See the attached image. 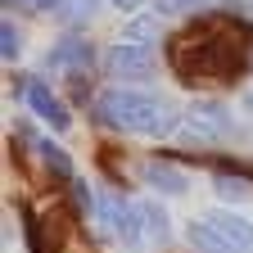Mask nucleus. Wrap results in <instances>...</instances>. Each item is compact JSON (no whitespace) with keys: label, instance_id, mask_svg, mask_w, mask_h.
Returning a JSON list of instances; mask_svg holds the SVG:
<instances>
[{"label":"nucleus","instance_id":"5","mask_svg":"<svg viewBox=\"0 0 253 253\" xmlns=\"http://www.w3.org/2000/svg\"><path fill=\"white\" fill-rule=\"evenodd\" d=\"M104 73L118 86H140L158 73V54L154 45H140V41H113L104 50Z\"/></svg>","mask_w":253,"mask_h":253},{"label":"nucleus","instance_id":"11","mask_svg":"<svg viewBox=\"0 0 253 253\" xmlns=\"http://www.w3.org/2000/svg\"><path fill=\"white\" fill-rule=\"evenodd\" d=\"M154 37H163V14H149V9H140V14H126V27H122V41H140V45H154Z\"/></svg>","mask_w":253,"mask_h":253},{"label":"nucleus","instance_id":"1","mask_svg":"<svg viewBox=\"0 0 253 253\" xmlns=\"http://www.w3.org/2000/svg\"><path fill=\"white\" fill-rule=\"evenodd\" d=\"M172 63H176L181 82H231V77L244 73L249 50L231 27L199 23L172 45Z\"/></svg>","mask_w":253,"mask_h":253},{"label":"nucleus","instance_id":"9","mask_svg":"<svg viewBox=\"0 0 253 253\" xmlns=\"http://www.w3.org/2000/svg\"><path fill=\"white\" fill-rule=\"evenodd\" d=\"M136 244H149V249L172 244V217L158 204H149V199L136 204Z\"/></svg>","mask_w":253,"mask_h":253},{"label":"nucleus","instance_id":"10","mask_svg":"<svg viewBox=\"0 0 253 253\" xmlns=\"http://www.w3.org/2000/svg\"><path fill=\"white\" fill-rule=\"evenodd\" d=\"M140 176H145L149 190H158V195H185V190H190V176H185L176 163H163V158L140 163Z\"/></svg>","mask_w":253,"mask_h":253},{"label":"nucleus","instance_id":"2","mask_svg":"<svg viewBox=\"0 0 253 253\" xmlns=\"http://www.w3.org/2000/svg\"><path fill=\"white\" fill-rule=\"evenodd\" d=\"M95 118L104 126H113V131H122V136H145V140L172 136L176 122H181L172 100H163V95H154L145 86H109V90H100Z\"/></svg>","mask_w":253,"mask_h":253},{"label":"nucleus","instance_id":"8","mask_svg":"<svg viewBox=\"0 0 253 253\" xmlns=\"http://www.w3.org/2000/svg\"><path fill=\"white\" fill-rule=\"evenodd\" d=\"M95 221H100V231L118 244H136V204L122 199V195H100V204H95Z\"/></svg>","mask_w":253,"mask_h":253},{"label":"nucleus","instance_id":"6","mask_svg":"<svg viewBox=\"0 0 253 253\" xmlns=\"http://www.w3.org/2000/svg\"><path fill=\"white\" fill-rule=\"evenodd\" d=\"M18 100H23V109H27L32 118H41L45 126H54V131H68V126H73L68 104H63L59 95L50 90V82H45L41 73H32V77L18 82Z\"/></svg>","mask_w":253,"mask_h":253},{"label":"nucleus","instance_id":"15","mask_svg":"<svg viewBox=\"0 0 253 253\" xmlns=\"http://www.w3.org/2000/svg\"><path fill=\"white\" fill-rule=\"evenodd\" d=\"M0 54H5V63H14L23 54V32L14 18H5V27H0Z\"/></svg>","mask_w":253,"mask_h":253},{"label":"nucleus","instance_id":"14","mask_svg":"<svg viewBox=\"0 0 253 253\" xmlns=\"http://www.w3.org/2000/svg\"><path fill=\"white\" fill-rule=\"evenodd\" d=\"M208 5H221V0H158V14L163 18H195V14H204Z\"/></svg>","mask_w":253,"mask_h":253},{"label":"nucleus","instance_id":"4","mask_svg":"<svg viewBox=\"0 0 253 253\" xmlns=\"http://www.w3.org/2000/svg\"><path fill=\"white\" fill-rule=\"evenodd\" d=\"M231 109L221 104V100H199V104H190L185 113H181V122H176V145H185V149H212V145H221L231 136Z\"/></svg>","mask_w":253,"mask_h":253},{"label":"nucleus","instance_id":"16","mask_svg":"<svg viewBox=\"0 0 253 253\" xmlns=\"http://www.w3.org/2000/svg\"><path fill=\"white\" fill-rule=\"evenodd\" d=\"M9 5L32 9V14H41V9H45V14H54V9H59V0H9Z\"/></svg>","mask_w":253,"mask_h":253},{"label":"nucleus","instance_id":"13","mask_svg":"<svg viewBox=\"0 0 253 253\" xmlns=\"http://www.w3.org/2000/svg\"><path fill=\"white\" fill-rule=\"evenodd\" d=\"M104 9V0H59V9H54V18L63 23V27H86L95 14Z\"/></svg>","mask_w":253,"mask_h":253},{"label":"nucleus","instance_id":"7","mask_svg":"<svg viewBox=\"0 0 253 253\" xmlns=\"http://www.w3.org/2000/svg\"><path fill=\"white\" fill-rule=\"evenodd\" d=\"M45 73L82 82L86 73H95V45H90L86 37H77V32H68V37H59V41H54V45L45 50Z\"/></svg>","mask_w":253,"mask_h":253},{"label":"nucleus","instance_id":"17","mask_svg":"<svg viewBox=\"0 0 253 253\" xmlns=\"http://www.w3.org/2000/svg\"><path fill=\"white\" fill-rule=\"evenodd\" d=\"M217 195H231V199H244L249 190H244V185H235V176H217Z\"/></svg>","mask_w":253,"mask_h":253},{"label":"nucleus","instance_id":"19","mask_svg":"<svg viewBox=\"0 0 253 253\" xmlns=\"http://www.w3.org/2000/svg\"><path fill=\"white\" fill-rule=\"evenodd\" d=\"M244 104H249V109H253V90H249V95H244Z\"/></svg>","mask_w":253,"mask_h":253},{"label":"nucleus","instance_id":"3","mask_svg":"<svg viewBox=\"0 0 253 253\" xmlns=\"http://www.w3.org/2000/svg\"><path fill=\"white\" fill-rule=\"evenodd\" d=\"M185 240L199 253H253V221L221 208V212H204L185 226Z\"/></svg>","mask_w":253,"mask_h":253},{"label":"nucleus","instance_id":"12","mask_svg":"<svg viewBox=\"0 0 253 253\" xmlns=\"http://www.w3.org/2000/svg\"><path fill=\"white\" fill-rule=\"evenodd\" d=\"M27 140H32V149H37V158H41V163H45V168H50L54 176H63V181H73V176H77L73 158L63 154V149H59V145H54L50 136H27Z\"/></svg>","mask_w":253,"mask_h":253},{"label":"nucleus","instance_id":"18","mask_svg":"<svg viewBox=\"0 0 253 253\" xmlns=\"http://www.w3.org/2000/svg\"><path fill=\"white\" fill-rule=\"evenodd\" d=\"M113 9H122V14H140L145 9V0H109Z\"/></svg>","mask_w":253,"mask_h":253}]
</instances>
